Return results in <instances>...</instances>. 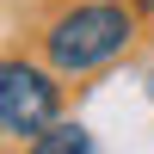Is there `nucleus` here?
Segmentation results:
<instances>
[{"instance_id":"4","label":"nucleus","mask_w":154,"mask_h":154,"mask_svg":"<svg viewBox=\"0 0 154 154\" xmlns=\"http://www.w3.org/2000/svg\"><path fill=\"white\" fill-rule=\"evenodd\" d=\"M136 12H154V0H136Z\"/></svg>"},{"instance_id":"1","label":"nucleus","mask_w":154,"mask_h":154,"mask_svg":"<svg viewBox=\"0 0 154 154\" xmlns=\"http://www.w3.org/2000/svg\"><path fill=\"white\" fill-rule=\"evenodd\" d=\"M130 37H136V19L117 0H86V6L62 12L43 31V56H49L56 74H93V68H105L111 56H123Z\"/></svg>"},{"instance_id":"2","label":"nucleus","mask_w":154,"mask_h":154,"mask_svg":"<svg viewBox=\"0 0 154 154\" xmlns=\"http://www.w3.org/2000/svg\"><path fill=\"white\" fill-rule=\"evenodd\" d=\"M56 105H62V86L49 80L43 68H31V62H6V68H0V130H6L12 142L31 148L37 136L56 123Z\"/></svg>"},{"instance_id":"3","label":"nucleus","mask_w":154,"mask_h":154,"mask_svg":"<svg viewBox=\"0 0 154 154\" xmlns=\"http://www.w3.org/2000/svg\"><path fill=\"white\" fill-rule=\"evenodd\" d=\"M31 154H93V136H86L80 123H62V117H56V123L31 142Z\"/></svg>"}]
</instances>
